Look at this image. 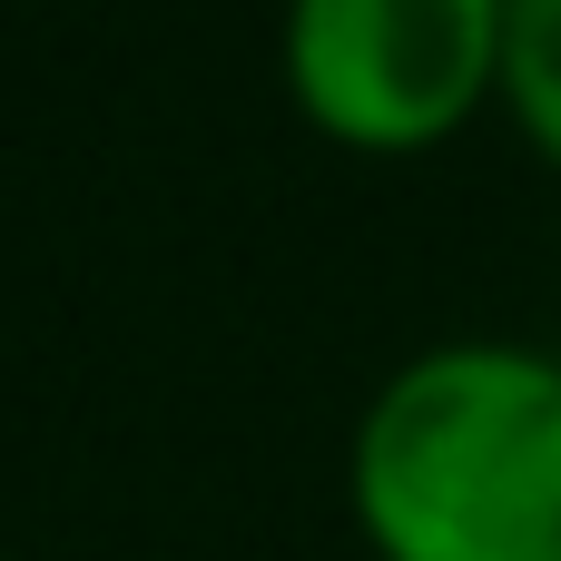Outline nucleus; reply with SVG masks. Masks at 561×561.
<instances>
[{
	"label": "nucleus",
	"mask_w": 561,
	"mask_h": 561,
	"mask_svg": "<svg viewBox=\"0 0 561 561\" xmlns=\"http://www.w3.org/2000/svg\"><path fill=\"white\" fill-rule=\"evenodd\" d=\"M375 561H561V355L444 335L404 355L345 444Z\"/></svg>",
	"instance_id": "1"
},
{
	"label": "nucleus",
	"mask_w": 561,
	"mask_h": 561,
	"mask_svg": "<svg viewBox=\"0 0 561 561\" xmlns=\"http://www.w3.org/2000/svg\"><path fill=\"white\" fill-rule=\"evenodd\" d=\"M513 0H286L276 79L355 158H424L503 99Z\"/></svg>",
	"instance_id": "2"
},
{
	"label": "nucleus",
	"mask_w": 561,
	"mask_h": 561,
	"mask_svg": "<svg viewBox=\"0 0 561 561\" xmlns=\"http://www.w3.org/2000/svg\"><path fill=\"white\" fill-rule=\"evenodd\" d=\"M503 108L533 138V158L561 168V0H513V30H503Z\"/></svg>",
	"instance_id": "3"
}]
</instances>
